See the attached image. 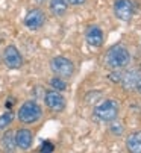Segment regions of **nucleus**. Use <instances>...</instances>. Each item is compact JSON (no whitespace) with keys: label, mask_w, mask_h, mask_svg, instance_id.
I'll use <instances>...</instances> for the list:
<instances>
[{"label":"nucleus","mask_w":141,"mask_h":153,"mask_svg":"<svg viewBox=\"0 0 141 153\" xmlns=\"http://www.w3.org/2000/svg\"><path fill=\"white\" fill-rule=\"evenodd\" d=\"M131 61H132L131 50L125 44H114L106 50L103 56V67L111 71H120L129 67Z\"/></svg>","instance_id":"nucleus-1"},{"label":"nucleus","mask_w":141,"mask_h":153,"mask_svg":"<svg viewBox=\"0 0 141 153\" xmlns=\"http://www.w3.org/2000/svg\"><path fill=\"white\" fill-rule=\"evenodd\" d=\"M120 114V103L115 99H102L93 108V115L102 123H109L117 120Z\"/></svg>","instance_id":"nucleus-2"},{"label":"nucleus","mask_w":141,"mask_h":153,"mask_svg":"<svg viewBox=\"0 0 141 153\" xmlns=\"http://www.w3.org/2000/svg\"><path fill=\"white\" fill-rule=\"evenodd\" d=\"M43 117V108L35 100H26L18 108L17 118L21 124H34Z\"/></svg>","instance_id":"nucleus-3"},{"label":"nucleus","mask_w":141,"mask_h":153,"mask_svg":"<svg viewBox=\"0 0 141 153\" xmlns=\"http://www.w3.org/2000/svg\"><path fill=\"white\" fill-rule=\"evenodd\" d=\"M50 70L55 76L62 77L68 80L70 77H73L75 74V64L72 59H68L67 56H53L50 59Z\"/></svg>","instance_id":"nucleus-4"},{"label":"nucleus","mask_w":141,"mask_h":153,"mask_svg":"<svg viewBox=\"0 0 141 153\" xmlns=\"http://www.w3.org/2000/svg\"><path fill=\"white\" fill-rule=\"evenodd\" d=\"M112 12L117 20L123 21V23H129L135 14V5L132 0H114Z\"/></svg>","instance_id":"nucleus-5"},{"label":"nucleus","mask_w":141,"mask_h":153,"mask_svg":"<svg viewBox=\"0 0 141 153\" xmlns=\"http://www.w3.org/2000/svg\"><path fill=\"white\" fill-rule=\"evenodd\" d=\"M44 105L52 112H62L67 106V100L62 93L55 90H47L44 93Z\"/></svg>","instance_id":"nucleus-6"},{"label":"nucleus","mask_w":141,"mask_h":153,"mask_svg":"<svg viewBox=\"0 0 141 153\" xmlns=\"http://www.w3.org/2000/svg\"><path fill=\"white\" fill-rule=\"evenodd\" d=\"M46 20H47V15L41 8H32L26 12L23 23L29 30H40L46 25Z\"/></svg>","instance_id":"nucleus-7"},{"label":"nucleus","mask_w":141,"mask_h":153,"mask_svg":"<svg viewBox=\"0 0 141 153\" xmlns=\"http://www.w3.org/2000/svg\"><path fill=\"white\" fill-rule=\"evenodd\" d=\"M3 64L9 70H20L25 64V59H23V55L20 53V50L14 46L9 44L5 47L3 50Z\"/></svg>","instance_id":"nucleus-8"},{"label":"nucleus","mask_w":141,"mask_h":153,"mask_svg":"<svg viewBox=\"0 0 141 153\" xmlns=\"http://www.w3.org/2000/svg\"><path fill=\"white\" fill-rule=\"evenodd\" d=\"M85 41L93 49H100L105 44V33L100 26L97 25H88L85 29Z\"/></svg>","instance_id":"nucleus-9"},{"label":"nucleus","mask_w":141,"mask_h":153,"mask_svg":"<svg viewBox=\"0 0 141 153\" xmlns=\"http://www.w3.org/2000/svg\"><path fill=\"white\" fill-rule=\"evenodd\" d=\"M15 143H17V149L29 150L34 144V132L26 127H21V129L15 130Z\"/></svg>","instance_id":"nucleus-10"},{"label":"nucleus","mask_w":141,"mask_h":153,"mask_svg":"<svg viewBox=\"0 0 141 153\" xmlns=\"http://www.w3.org/2000/svg\"><path fill=\"white\" fill-rule=\"evenodd\" d=\"M0 147H2L3 153H15L17 150V143H15V130H5L2 132V138H0Z\"/></svg>","instance_id":"nucleus-11"},{"label":"nucleus","mask_w":141,"mask_h":153,"mask_svg":"<svg viewBox=\"0 0 141 153\" xmlns=\"http://www.w3.org/2000/svg\"><path fill=\"white\" fill-rule=\"evenodd\" d=\"M135 79H137V70H122L120 73V86L126 91V93H131L135 90Z\"/></svg>","instance_id":"nucleus-12"},{"label":"nucleus","mask_w":141,"mask_h":153,"mask_svg":"<svg viewBox=\"0 0 141 153\" xmlns=\"http://www.w3.org/2000/svg\"><path fill=\"white\" fill-rule=\"evenodd\" d=\"M126 150L129 153H141V130H134L128 135Z\"/></svg>","instance_id":"nucleus-13"},{"label":"nucleus","mask_w":141,"mask_h":153,"mask_svg":"<svg viewBox=\"0 0 141 153\" xmlns=\"http://www.w3.org/2000/svg\"><path fill=\"white\" fill-rule=\"evenodd\" d=\"M49 11L53 17H64L68 11V5L65 0H49Z\"/></svg>","instance_id":"nucleus-14"},{"label":"nucleus","mask_w":141,"mask_h":153,"mask_svg":"<svg viewBox=\"0 0 141 153\" xmlns=\"http://www.w3.org/2000/svg\"><path fill=\"white\" fill-rule=\"evenodd\" d=\"M108 124H109V126H108V130H109L111 135H114V137H122V135L125 134V126H123V123H122L119 118L109 121Z\"/></svg>","instance_id":"nucleus-15"},{"label":"nucleus","mask_w":141,"mask_h":153,"mask_svg":"<svg viewBox=\"0 0 141 153\" xmlns=\"http://www.w3.org/2000/svg\"><path fill=\"white\" fill-rule=\"evenodd\" d=\"M14 117L15 115H14L12 111H6V112H3L2 115H0V134L5 132V130H8V127L14 121Z\"/></svg>","instance_id":"nucleus-16"},{"label":"nucleus","mask_w":141,"mask_h":153,"mask_svg":"<svg viewBox=\"0 0 141 153\" xmlns=\"http://www.w3.org/2000/svg\"><path fill=\"white\" fill-rule=\"evenodd\" d=\"M49 85H50V90H55V91H59V93L67 90V80L62 79V77H58V76H53L49 80Z\"/></svg>","instance_id":"nucleus-17"},{"label":"nucleus","mask_w":141,"mask_h":153,"mask_svg":"<svg viewBox=\"0 0 141 153\" xmlns=\"http://www.w3.org/2000/svg\"><path fill=\"white\" fill-rule=\"evenodd\" d=\"M135 93L141 94V70H137V79H135Z\"/></svg>","instance_id":"nucleus-18"},{"label":"nucleus","mask_w":141,"mask_h":153,"mask_svg":"<svg viewBox=\"0 0 141 153\" xmlns=\"http://www.w3.org/2000/svg\"><path fill=\"white\" fill-rule=\"evenodd\" d=\"M65 2H67L68 6H72V8H79V6L85 5L87 0H65Z\"/></svg>","instance_id":"nucleus-19"},{"label":"nucleus","mask_w":141,"mask_h":153,"mask_svg":"<svg viewBox=\"0 0 141 153\" xmlns=\"http://www.w3.org/2000/svg\"><path fill=\"white\" fill-rule=\"evenodd\" d=\"M52 150H53V146H52L50 143H44V146H43V153H52Z\"/></svg>","instance_id":"nucleus-20"},{"label":"nucleus","mask_w":141,"mask_h":153,"mask_svg":"<svg viewBox=\"0 0 141 153\" xmlns=\"http://www.w3.org/2000/svg\"><path fill=\"white\" fill-rule=\"evenodd\" d=\"M35 2H38V3H43V2H46V0H35Z\"/></svg>","instance_id":"nucleus-21"}]
</instances>
